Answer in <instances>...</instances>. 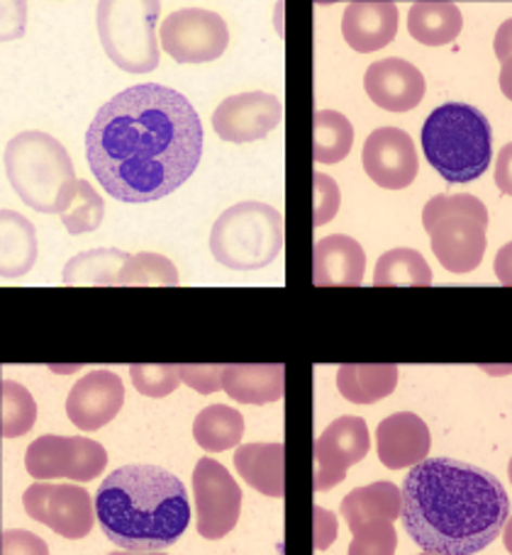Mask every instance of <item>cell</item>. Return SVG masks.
<instances>
[{
  "mask_svg": "<svg viewBox=\"0 0 512 555\" xmlns=\"http://www.w3.org/2000/svg\"><path fill=\"white\" fill-rule=\"evenodd\" d=\"M203 125L189 98L159 83L125 88L95 113L86 132V158L107 195L154 203L195 173Z\"/></svg>",
  "mask_w": 512,
  "mask_h": 555,
  "instance_id": "1",
  "label": "cell"
},
{
  "mask_svg": "<svg viewBox=\"0 0 512 555\" xmlns=\"http://www.w3.org/2000/svg\"><path fill=\"white\" fill-rule=\"evenodd\" d=\"M402 527L425 553L474 555L510 519V500L494 473L455 459H427L402 482Z\"/></svg>",
  "mask_w": 512,
  "mask_h": 555,
  "instance_id": "2",
  "label": "cell"
},
{
  "mask_svg": "<svg viewBox=\"0 0 512 555\" xmlns=\"http://www.w3.org/2000/svg\"><path fill=\"white\" fill-rule=\"evenodd\" d=\"M95 517L115 546L130 553L166 551L191 521L183 482L159 465H125L95 492Z\"/></svg>",
  "mask_w": 512,
  "mask_h": 555,
  "instance_id": "3",
  "label": "cell"
},
{
  "mask_svg": "<svg viewBox=\"0 0 512 555\" xmlns=\"http://www.w3.org/2000/svg\"><path fill=\"white\" fill-rule=\"evenodd\" d=\"M8 183L20 201L42 215H64L74 205L78 178L72 156L44 132H20L5 144Z\"/></svg>",
  "mask_w": 512,
  "mask_h": 555,
  "instance_id": "4",
  "label": "cell"
},
{
  "mask_svg": "<svg viewBox=\"0 0 512 555\" xmlns=\"http://www.w3.org/2000/svg\"><path fill=\"white\" fill-rule=\"evenodd\" d=\"M420 139L430 166L455 185L476 181L494 158L488 117L466 103H447L432 111Z\"/></svg>",
  "mask_w": 512,
  "mask_h": 555,
  "instance_id": "5",
  "label": "cell"
},
{
  "mask_svg": "<svg viewBox=\"0 0 512 555\" xmlns=\"http://www.w3.org/2000/svg\"><path fill=\"white\" fill-rule=\"evenodd\" d=\"M283 249V215L266 203H238L213 224L210 251L232 271H259Z\"/></svg>",
  "mask_w": 512,
  "mask_h": 555,
  "instance_id": "6",
  "label": "cell"
},
{
  "mask_svg": "<svg viewBox=\"0 0 512 555\" xmlns=\"http://www.w3.org/2000/svg\"><path fill=\"white\" fill-rule=\"evenodd\" d=\"M432 251L449 273H471L486 254L488 210L474 195H437L422 210Z\"/></svg>",
  "mask_w": 512,
  "mask_h": 555,
  "instance_id": "7",
  "label": "cell"
},
{
  "mask_svg": "<svg viewBox=\"0 0 512 555\" xmlns=\"http://www.w3.org/2000/svg\"><path fill=\"white\" fill-rule=\"evenodd\" d=\"M162 5L154 0L144 3H98V37L111 62L130 74H150L159 66V23Z\"/></svg>",
  "mask_w": 512,
  "mask_h": 555,
  "instance_id": "8",
  "label": "cell"
},
{
  "mask_svg": "<svg viewBox=\"0 0 512 555\" xmlns=\"http://www.w3.org/2000/svg\"><path fill=\"white\" fill-rule=\"evenodd\" d=\"M105 465L107 453L103 446L84 436H39L25 453V468L39 482L54 478L88 482L101 478Z\"/></svg>",
  "mask_w": 512,
  "mask_h": 555,
  "instance_id": "9",
  "label": "cell"
},
{
  "mask_svg": "<svg viewBox=\"0 0 512 555\" xmlns=\"http://www.w3.org/2000/svg\"><path fill=\"white\" fill-rule=\"evenodd\" d=\"M162 49L179 64H205L228 52L230 29L222 15L203 8H181L159 27Z\"/></svg>",
  "mask_w": 512,
  "mask_h": 555,
  "instance_id": "10",
  "label": "cell"
},
{
  "mask_svg": "<svg viewBox=\"0 0 512 555\" xmlns=\"http://www.w3.org/2000/svg\"><path fill=\"white\" fill-rule=\"evenodd\" d=\"M27 517L44 524L64 539H86L95 521V502L78 485L35 482L23 494Z\"/></svg>",
  "mask_w": 512,
  "mask_h": 555,
  "instance_id": "11",
  "label": "cell"
},
{
  "mask_svg": "<svg viewBox=\"0 0 512 555\" xmlns=\"http://www.w3.org/2000/svg\"><path fill=\"white\" fill-rule=\"evenodd\" d=\"M195 512L199 533L208 541H218L238 527L242 512V490L228 468L213 459H201L193 470Z\"/></svg>",
  "mask_w": 512,
  "mask_h": 555,
  "instance_id": "12",
  "label": "cell"
},
{
  "mask_svg": "<svg viewBox=\"0 0 512 555\" xmlns=\"http://www.w3.org/2000/svg\"><path fill=\"white\" fill-rule=\"evenodd\" d=\"M369 453V426L361 416H340L315 441V490H332Z\"/></svg>",
  "mask_w": 512,
  "mask_h": 555,
  "instance_id": "13",
  "label": "cell"
},
{
  "mask_svg": "<svg viewBox=\"0 0 512 555\" xmlns=\"http://www.w3.org/2000/svg\"><path fill=\"white\" fill-rule=\"evenodd\" d=\"M283 105L276 95L252 91L230 95L213 113V130L225 142H259L281 125Z\"/></svg>",
  "mask_w": 512,
  "mask_h": 555,
  "instance_id": "14",
  "label": "cell"
},
{
  "mask_svg": "<svg viewBox=\"0 0 512 555\" xmlns=\"http://www.w3.org/2000/svg\"><path fill=\"white\" fill-rule=\"evenodd\" d=\"M363 171L386 191H402L418 178V152L408 132L398 127H379L363 144Z\"/></svg>",
  "mask_w": 512,
  "mask_h": 555,
  "instance_id": "15",
  "label": "cell"
},
{
  "mask_svg": "<svg viewBox=\"0 0 512 555\" xmlns=\"http://www.w3.org/2000/svg\"><path fill=\"white\" fill-rule=\"evenodd\" d=\"M125 404V385L111 371H93L68 392L66 414L81 431H98L111 424Z\"/></svg>",
  "mask_w": 512,
  "mask_h": 555,
  "instance_id": "16",
  "label": "cell"
},
{
  "mask_svg": "<svg viewBox=\"0 0 512 555\" xmlns=\"http://www.w3.org/2000/svg\"><path fill=\"white\" fill-rule=\"evenodd\" d=\"M363 88L383 111L408 113L425 98V76L406 59H383L367 68Z\"/></svg>",
  "mask_w": 512,
  "mask_h": 555,
  "instance_id": "17",
  "label": "cell"
},
{
  "mask_svg": "<svg viewBox=\"0 0 512 555\" xmlns=\"http://www.w3.org/2000/svg\"><path fill=\"white\" fill-rule=\"evenodd\" d=\"M432 436L427 424L412 412H398L383 420L376 429L379 459L391 470L415 468L427 461Z\"/></svg>",
  "mask_w": 512,
  "mask_h": 555,
  "instance_id": "18",
  "label": "cell"
},
{
  "mask_svg": "<svg viewBox=\"0 0 512 555\" xmlns=\"http://www.w3.org/2000/svg\"><path fill=\"white\" fill-rule=\"evenodd\" d=\"M398 5L391 0H357L342 17V35L359 54L388 47L398 35Z\"/></svg>",
  "mask_w": 512,
  "mask_h": 555,
  "instance_id": "19",
  "label": "cell"
},
{
  "mask_svg": "<svg viewBox=\"0 0 512 555\" xmlns=\"http://www.w3.org/2000/svg\"><path fill=\"white\" fill-rule=\"evenodd\" d=\"M312 283L318 287H357L367 271V254L351 236L332 234L315 242Z\"/></svg>",
  "mask_w": 512,
  "mask_h": 555,
  "instance_id": "20",
  "label": "cell"
},
{
  "mask_svg": "<svg viewBox=\"0 0 512 555\" xmlns=\"http://www.w3.org/2000/svg\"><path fill=\"white\" fill-rule=\"evenodd\" d=\"M222 390L242 404L279 402L285 395L283 363H228Z\"/></svg>",
  "mask_w": 512,
  "mask_h": 555,
  "instance_id": "21",
  "label": "cell"
},
{
  "mask_svg": "<svg viewBox=\"0 0 512 555\" xmlns=\"http://www.w3.org/2000/svg\"><path fill=\"white\" fill-rule=\"evenodd\" d=\"M283 459V443H247L234 451V468L247 480L249 488L266 498L281 500L285 494Z\"/></svg>",
  "mask_w": 512,
  "mask_h": 555,
  "instance_id": "22",
  "label": "cell"
},
{
  "mask_svg": "<svg viewBox=\"0 0 512 555\" xmlns=\"http://www.w3.org/2000/svg\"><path fill=\"white\" fill-rule=\"evenodd\" d=\"M402 514V490L393 482H371L367 488L351 490L342 500V517L351 533L373 521H396Z\"/></svg>",
  "mask_w": 512,
  "mask_h": 555,
  "instance_id": "23",
  "label": "cell"
},
{
  "mask_svg": "<svg viewBox=\"0 0 512 555\" xmlns=\"http://www.w3.org/2000/svg\"><path fill=\"white\" fill-rule=\"evenodd\" d=\"M398 365L393 363H347L337 371V388L344 400L373 404L396 390Z\"/></svg>",
  "mask_w": 512,
  "mask_h": 555,
  "instance_id": "24",
  "label": "cell"
},
{
  "mask_svg": "<svg viewBox=\"0 0 512 555\" xmlns=\"http://www.w3.org/2000/svg\"><path fill=\"white\" fill-rule=\"evenodd\" d=\"M464 27V17L455 3L447 0H420L408 13V33L427 47L455 42Z\"/></svg>",
  "mask_w": 512,
  "mask_h": 555,
  "instance_id": "25",
  "label": "cell"
},
{
  "mask_svg": "<svg viewBox=\"0 0 512 555\" xmlns=\"http://www.w3.org/2000/svg\"><path fill=\"white\" fill-rule=\"evenodd\" d=\"M0 273L3 278H20L37 261V232L29 220L13 210L0 217Z\"/></svg>",
  "mask_w": 512,
  "mask_h": 555,
  "instance_id": "26",
  "label": "cell"
},
{
  "mask_svg": "<svg viewBox=\"0 0 512 555\" xmlns=\"http://www.w3.org/2000/svg\"><path fill=\"white\" fill-rule=\"evenodd\" d=\"M244 436V416L225 408V404H210L193 422V439L203 451L220 453L234 449Z\"/></svg>",
  "mask_w": 512,
  "mask_h": 555,
  "instance_id": "27",
  "label": "cell"
},
{
  "mask_svg": "<svg viewBox=\"0 0 512 555\" xmlns=\"http://www.w3.org/2000/svg\"><path fill=\"white\" fill-rule=\"evenodd\" d=\"M130 254L120 249H93L74 256L64 266L66 285H117Z\"/></svg>",
  "mask_w": 512,
  "mask_h": 555,
  "instance_id": "28",
  "label": "cell"
},
{
  "mask_svg": "<svg viewBox=\"0 0 512 555\" xmlns=\"http://www.w3.org/2000/svg\"><path fill=\"white\" fill-rule=\"evenodd\" d=\"M373 285L376 287H427L432 285V271L425 256L415 249H393L383 254L373 273Z\"/></svg>",
  "mask_w": 512,
  "mask_h": 555,
  "instance_id": "29",
  "label": "cell"
},
{
  "mask_svg": "<svg viewBox=\"0 0 512 555\" xmlns=\"http://www.w3.org/2000/svg\"><path fill=\"white\" fill-rule=\"evenodd\" d=\"M354 144V127L342 113L318 111L315 113V162L337 164L347 158Z\"/></svg>",
  "mask_w": 512,
  "mask_h": 555,
  "instance_id": "30",
  "label": "cell"
},
{
  "mask_svg": "<svg viewBox=\"0 0 512 555\" xmlns=\"http://www.w3.org/2000/svg\"><path fill=\"white\" fill-rule=\"evenodd\" d=\"M0 392H3V412H0L3 426H0V434H3V439H17V436L27 434L35 426V398L15 380L0 383Z\"/></svg>",
  "mask_w": 512,
  "mask_h": 555,
  "instance_id": "31",
  "label": "cell"
},
{
  "mask_svg": "<svg viewBox=\"0 0 512 555\" xmlns=\"http://www.w3.org/2000/svg\"><path fill=\"white\" fill-rule=\"evenodd\" d=\"M117 285H179V271L162 254H135L125 263Z\"/></svg>",
  "mask_w": 512,
  "mask_h": 555,
  "instance_id": "32",
  "label": "cell"
},
{
  "mask_svg": "<svg viewBox=\"0 0 512 555\" xmlns=\"http://www.w3.org/2000/svg\"><path fill=\"white\" fill-rule=\"evenodd\" d=\"M105 205L95 188L86 181H78V193L74 205L62 215V224L68 234H88L103 224Z\"/></svg>",
  "mask_w": 512,
  "mask_h": 555,
  "instance_id": "33",
  "label": "cell"
},
{
  "mask_svg": "<svg viewBox=\"0 0 512 555\" xmlns=\"http://www.w3.org/2000/svg\"><path fill=\"white\" fill-rule=\"evenodd\" d=\"M135 388L140 390L146 398H166L181 385V371L179 365H152V363H140L130 369Z\"/></svg>",
  "mask_w": 512,
  "mask_h": 555,
  "instance_id": "34",
  "label": "cell"
},
{
  "mask_svg": "<svg viewBox=\"0 0 512 555\" xmlns=\"http://www.w3.org/2000/svg\"><path fill=\"white\" fill-rule=\"evenodd\" d=\"M398 533L391 521H373L354 531L349 555H396Z\"/></svg>",
  "mask_w": 512,
  "mask_h": 555,
  "instance_id": "35",
  "label": "cell"
},
{
  "mask_svg": "<svg viewBox=\"0 0 512 555\" xmlns=\"http://www.w3.org/2000/svg\"><path fill=\"white\" fill-rule=\"evenodd\" d=\"M312 183H315V217H312V222H315V227H322V224L332 222L334 215L340 212V205H342L340 185L334 183V178L324 176V173H315Z\"/></svg>",
  "mask_w": 512,
  "mask_h": 555,
  "instance_id": "36",
  "label": "cell"
},
{
  "mask_svg": "<svg viewBox=\"0 0 512 555\" xmlns=\"http://www.w3.org/2000/svg\"><path fill=\"white\" fill-rule=\"evenodd\" d=\"M225 369L228 363H218V365H179L181 371V380L201 395H213L222 390V378H225Z\"/></svg>",
  "mask_w": 512,
  "mask_h": 555,
  "instance_id": "37",
  "label": "cell"
},
{
  "mask_svg": "<svg viewBox=\"0 0 512 555\" xmlns=\"http://www.w3.org/2000/svg\"><path fill=\"white\" fill-rule=\"evenodd\" d=\"M0 555H49V548L37 533L10 529L3 531V548H0Z\"/></svg>",
  "mask_w": 512,
  "mask_h": 555,
  "instance_id": "38",
  "label": "cell"
},
{
  "mask_svg": "<svg viewBox=\"0 0 512 555\" xmlns=\"http://www.w3.org/2000/svg\"><path fill=\"white\" fill-rule=\"evenodd\" d=\"M315 548L318 551H328L334 539H337V517L332 512L315 507Z\"/></svg>",
  "mask_w": 512,
  "mask_h": 555,
  "instance_id": "39",
  "label": "cell"
},
{
  "mask_svg": "<svg viewBox=\"0 0 512 555\" xmlns=\"http://www.w3.org/2000/svg\"><path fill=\"white\" fill-rule=\"evenodd\" d=\"M496 185L505 195H512V142L500 149L496 162Z\"/></svg>",
  "mask_w": 512,
  "mask_h": 555,
  "instance_id": "40",
  "label": "cell"
},
{
  "mask_svg": "<svg viewBox=\"0 0 512 555\" xmlns=\"http://www.w3.org/2000/svg\"><path fill=\"white\" fill-rule=\"evenodd\" d=\"M494 49H496V56L500 59V64H505L508 59H512V17L498 27Z\"/></svg>",
  "mask_w": 512,
  "mask_h": 555,
  "instance_id": "41",
  "label": "cell"
},
{
  "mask_svg": "<svg viewBox=\"0 0 512 555\" xmlns=\"http://www.w3.org/2000/svg\"><path fill=\"white\" fill-rule=\"evenodd\" d=\"M494 269H496L498 281L503 283V285H508V287H512V242L505 244L503 249L496 254Z\"/></svg>",
  "mask_w": 512,
  "mask_h": 555,
  "instance_id": "42",
  "label": "cell"
},
{
  "mask_svg": "<svg viewBox=\"0 0 512 555\" xmlns=\"http://www.w3.org/2000/svg\"><path fill=\"white\" fill-rule=\"evenodd\" d=\"M500 91H503L508 101H512V59H508L503 68H500Z\"/></svg>",
  "mask_w": 512,
  "mask_h": 555,
  "instance_id": "43",
  "label": "cell"
},
{
  "mask_svg": "<svg viewBox=\"0 0 512 555\" xmlns=\"http://www.w3.org/2000/svg\"><path fill=\"white\" fill-rule=\"evenodd\" d=\"M503 543H505V548H508V553L512 555V517L508 519V524H505V529H503Z\"/></svg>",
  "mask_w": 512,
  "mask_h": 555,
  "instance_id": "44",
  "label": "cell"
},
{
  "mask_svg": "<svg viewBox=\"0 0 512 555\" xmlns=\"http://www.w3.org/2000/svg\"><path fill=\"white\" fill-rule=\"evenodd\" d=\"M111 555H144V553H130V551H117V553H111ZM146 555H164V553H146Z\"/></svg>",
  "mask_w": 512,
  "mask_h": 555,
  "instance_id": "45",
  "label": "cell"
},
{
  "mask_svg": "<svg viewBox=\"0 0 512 555\" xmlns=\"http://www.w3.org/2000/svg\"><path fill=\"white\" fill-rule=\"evenodd\" d=\"M508 475H510V482H512V459H510V465H508Z\"/></svg>",
  "mask_w": 512,
  "mask_h": 555,
  "instance_id": "46",
  "label": "cell"
},
{
  "mask_svg": "<svg viewBox=\"0 0 512 555\" xmlns=\"http://www.w3.org/2000/svg\"><path fill=\"white\" fill-rule=\"evenodd\" d=\"M422 555H437V553H422Z\"/></svg>",
  "mask_w": 512,
  "mask_h": 555,
  "instance_id": "47",
  "label": "cell"
}]
</instances>
